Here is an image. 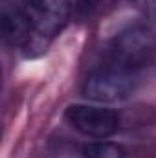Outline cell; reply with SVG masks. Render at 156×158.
<instances>
[{
  "label": "cell",
  "mask_w": 156,
  "mask_h": 158,
  "mask_svg": "<svg viewBox=\"0 0 156 158\" xmlns=\"http://www.w3.org/2000/svg\"><path fill=\"white\" fill-rule=\"evenodd\" d=\"M138 85V70L110 63L94 70L83 85V94L97 103H116L129 98Z\"/></svg>",
  "instance_id": "cell-1"
},
{
  "label": "cell",
  "mask_w": 156,
  "mask_h": 158,
  "mask_svg": "<svg viewBox=\"0 0 156 158\" xmlns=\"http://www.w3.org/2000/svg\"><path fill=\"white\" fill-rule=\"evenodd\" d=\"M83 156L84 158H125V149L114 142H90L83 145Z\"/></svg>",
  "instance_id": "cell-6"
},
{
  "label": "cell",
  "mask_w": 156,
  "mask_h": 158,
  "mask_svg": "<svg viewBox=\"0 0 156 158\" xmlns=\"http://www.w3.org/2000/svg\"><path fill=\"white\" fill-rule=\"evenodd\" d=\"M33 28L20 9V6L6 4L2 11V35L4 40L11 46H24L31 39Z\"/></svg>",
  "instance_id": "cell-5"
},
{
  "label": "cell",
  "mask_w": 156,
  "mask_h": 158,
  "mask_svg": "<svg viewBox=\"0 0 156 158\" xmlns=\"http://www.w3.org/2000/svg\"><path fill=\"white\" fill-rule=\"evenodd\" d=\"M97 2H99V0H79V2H77L79 13H83V15L90 13V11H92V9L97 6Z\"/></svg>",
  "instance_id": "cell-7"
},
{
  "label": "cell",
  "mask_w": 156,
  "mask_h": 158,
  "mask_svg": "<svg viewBox=\"0 0 156 158\" xmlns=\"http://www.w3.org/2000/svg\"><path fill=\"white\" fill-rule=\"evenodd\" d=\"M66 121L84 136L90 138H109L119 125V116L110 109L94 105H72L66 109Z\"/></svg>",
  "instance_id": "cell-4"
},
{
  "label": "cell",
  "mask_w": 156,
  "mask_h": 158,
  "mask_svg": "<svg viewBox=\"0 0 156 158\" xmlns=\"http://www.w3.org/2000/svg\"><path fill=\"white\" fill-rule=\"evenodd\" d=\"M143 6H145L147 15L156 20V0H143Z\"/></svg>",
  "instance_id": "cell-8"
},
{
  "label": "cell",
  "mask_w": 156,
  "mask_h": 158,
  "mask_svg": "<svg viewBox=\"0 0 156 158\" xmlns=\"http://www.w3.org/2000/svg\"><path fill=\"white\" fill-rule=\"evenodd\" d=\"M154 53V35L143 26H134L117 35L110 46L112 63L138 70L147 64Z\"/></svg>",
  "instance_id": "cell-2"
},
{
  "label": "cell",
  "mask_w": 156,
  "mask_h": 158,
  "mask_svg": "<svg viewBox=\"0 0 156 158\" xmlns=\"http://www.w3.org/2000/svg\"><path fill=\"white\" fill-rule=\"evenodd\" d=\"M20 9L28 17L33 31L40 37H53L70 17L68 0H20Z\"/></svg>",
  "instance_id": "cell-3"
}]
</instances>
